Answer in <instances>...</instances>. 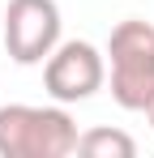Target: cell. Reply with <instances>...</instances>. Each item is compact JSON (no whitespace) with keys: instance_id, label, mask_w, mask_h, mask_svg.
Instances as JSON below:
<instances>
[{"instance_id":"6da1fadb","label":"cell","mask_w":154,"mask_h":158,"mask_svg":"<svg viewBox=\"0 0 154 158\" xmlns=\"http://www.w3.org/2000/svg\"><path fill=\"white\" fill-rule=\"evenodd\" d=\"M77 124L56 107H30V103H4L0 107V158H69L77 150Z\"/></svg>"},{"instance_id":"7a4b0ae2","label":"cell","mask_w":154,"mask_h":158,"mask_svg":"<svg viewBox=\"0 0 154 158\" xmlns=\"http://www.w3.org/2000/svg\"><path fill=\"white\" fill-rule=\"evenodd\" d=\"M111 56V98L124 111H146L154 98V26L128 17L107 39Z\"/></svg>"},{"instance_id":"3957f363","label":"cell","mask_w":154,"mask_h":158,"mask_svg":"<svg viewBox=\"0 0 154 158\" xmlns=\"http://www.w3.org/2000/svg\"><path fill=\"white\" fill-rule=\"evenodd\" d=\"M0 43L13 64H43L60 43V4L9 0V9L0 13Z\"/></svg>"},{"instance_id":"277c9868","label":"cell","mask_w":154,"mask_h":158,"mask_svg":"<svg viewBox=\"0 0 154 158\" xmlns=\"http://www.w3.org/2000/svg\"><path fill=\"white\" fill-rule=\"evenodd\" d=\"M107 81V60L94 43L86 39H69V43H56V52L43 60V90H47L56 103H86L94 98Z\"/></svg>"},{"instance_id":"5b68a950","label":"cell","mask_w":154,"mask_h":158,"mask_svg":"<svg viewBox=\"0 0 154 158\" xmlns=\"http://www.w3.org/2000/svg\"><path fill=\"white\" fill-rule=\"evenodd\" d=\"M77 154H86V158H133L137 141L120 128H90V132L77 137Z\"/></svg>"},{"instance_id":"8992f818","label":"cell","mask_w":154,"mask_h":158,"mask_svg":"<svg viewBox=\"0 0 154 158\" xmlns=\"http://www.w3.org/2000/svg\"><path fill=\"white\" fill-rule=\"evenodd\" d=\"M146 120H150V128H154V98H150V107H146Z\"/></svg>"}]
</instances>
